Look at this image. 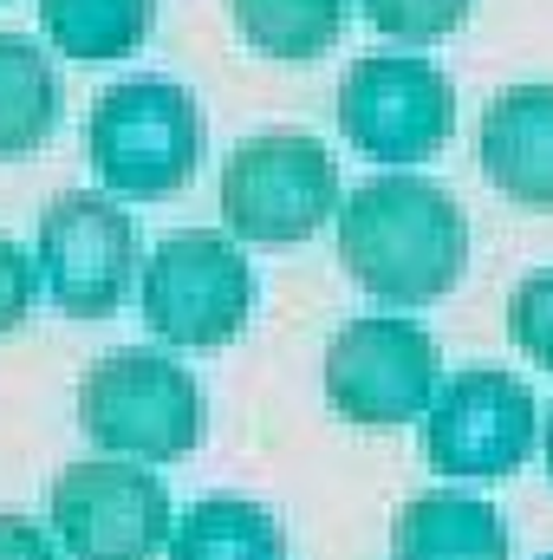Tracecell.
<instances>
[{"mask_svg": "<svg viewBox=\"0 0 553 560\" xmlns=\"http://www.w3.org/2000/svg\"><path fill=\"white\" fill-rule=\"evenodd\" d=\"M332 222H339V261L365 293L391 306H430L469 268V215L436 176L416 170L365 176Z\"/></svg>", "mask_w": 553, "mask_h": 560, "instance_id": "cell-1", "label": "cell"}, {"mask_svg": "<svg viewBox=\"0 0 553 560\" xmlns=\"http://www.w3.org/2000/svg\"><path fill=\"white\" fill-rule=\"evenodd\" d=\"M202 143H209V125H202L196 98L176 79H150V72L105 85L85 118L92 170L105 176L111 196H138V202L176 196L196 176Z\"/></svg>", "mask_w": 553, "mask_h": 560, "instance_id": "cell-2", "label": "cell"}, {"mask_svg": "<svg viewBox=\"0 0 553 560\" xmlns=\"http://www.w3.org/2000/svg\"><path fill=\"white\" fill-rule=\"evenodd\" d=\"M79 430L125 463H176L202 443L209 405L176 359L125 346L79 378Z\"/></svg>", "mask_w": 553, "mask_h": 560, "instance_id": "cell-3", "label": "cell"}, {"mask_svg": "<svg viewBox=\"0 0 553 560\" xmlns=\"http://www.w3.org/2000/svg\"><path fill=\"white\" fill-rule=\"evenodd\" d=\"M339 163L313 131H255L222 163V215L255 248H293L339 215Z\"/></svg>", "mask_w": 553, "mask_h": 560, "instance_id": "cell-4", "label": "cell"}, {"mask_svg": "<svg viewBox=\"0 0 553 560\" xmlns=\"http://www.w3.org/2000/svg\"><path fill=\"white\" fill-rule=\"evenodd\" d=\"M255 313V268L222 229H169L143 261V319L163 346L215 352Z\"/></svg>", "mask_w": 553, "mask_h": 560, "instance_id": "cell-5", "label": "cell"}, {"mask_svg": "<svg viewBox=\"0 0 553 560\" xmlns=\"http://www.w3.org/2000/svg\"><path fill=\"white\" fill-rule=\"evenodd\" d=\"M436 378H443L436 339L398 313H365L339 326L326 346V398L339 418L365 430H398L423 418L436 405Z\"/></svg>", "mask_w": 553, "mask_h": 560, "instance_id": "cell-6", "label": "cell"}, {"mask_svg": "<svg viewBox=\"0 0 553 560\" xmlns=\"http://www.w3.org/2000/svg\"><path fill=\"white\" fill-rule=\"evenodd\" d=\"M39 287L59 313L72 319H111L138 280V229L111 196L66 189L39 215Z\"/></svg>", "mask_w": 553, "mask_h": 560, "instance_id": "cell-7", "label": "cell"}, {"mask_svg": "<svg viewBox=\"0 0 553 560\" xmlns=\"http://www.w3.org/2000/svg\"><path fill=\"white\" fill-rule=\"evenodd\" d=\"M52 528L66 560H156L176 535V515L169 489L143 463L92 456L52 476Z\"/></svg>", "mask_w": 553, "mask_h": 560, "instance_id": "cell-8", "label": "cell"}, {"mask_svg": "<svg viewBox=\"0 0 553 560\" xmlns=\"http://www.w3.org/2000/svg\"><path fill=\"white\" fill-rule=\"evenodd\" d=\"M534 430H541V411H534V392L502 372V365H469L456 372L430 418H423V456L436 476H469V482H495V476H515L534 450Z\"/></svg>", "mask_w": 553, "mask_h": 560, "instance_id": "cell-9", "label": "cell"}, {"mask_svg": "<svg viewBox=\"0 0 553 560\" xmlns=\"http://www.w3.org/2000/svg\"><path fill=\"white\" fill-rule=\"evenodd\" d=\"M456 125L449 79L411 52H358L339 79V131L378 163H423Z\"/></svg>", "mask_w": 553, "mask_h": 560, "instance_id": "cell-10", "label": "cell"}, {"mask_svg": "<svg viewBox=\"0 0 553 560\" xmlns=\"http://www.w3.org/2000/svg\"><path fill=\"white\" fill-rule=\"evenodd\" d=\"M482 170L508 202L528 209H553V79H528V85H502L482 112Z\"/></svg>", "mask_w": 553, "mask_h": 560, "instance_id": "cell-11", "label": "cell"}, {"mask_svg": "<svg viewBox=\"0 0 553 560\" xmlns=\"http://www.w3.org/2000/svg\"><path fill=\"white\" fill-rule=\"evenodd\" d=\"M508 522L462 489H423L391 522V560H508Z\"/></svg>", "mask_w": 553, "mask_h": 560, "instance_id": "cell-12", "label": "cell"}, {"mask_svg": "<svg viewBox=\"0 0 553 560\" xmlns=\"http://www.w3.org/2000/svg\"><path fill=\"white\" fill-rule=\"evenodd\" d=\"M59 125V79L39 39L0 26V156H26Z\"/></svg>", "mask_w": 553, "mask_h": 560, "instance_id": "cell-13", "label": "cell"}, {"mask_svg": "<svg viewBox=\"0 0 553 560\" xmlns=\"http://www.w3.org/2000/svg\"><path fill=\"white\" fill-rule=\"evenodd\" d=\"M169 560H286V535L248 495H202L176 522Z\"/></svg>", "mask_w": 553, "mask_h": 560, "instance_id": "cell-14", "label": "cell"}, {"mask_svg": "<svg viewBox=\"0 0 553 560\" xmlns=\"http://www.w3.org/2000/svg\"><path fill=\"white\" fill-rule=\"evenodd\" d=\"M39 26L66 59H125L156 26V0H39Z\"/></svg>", "mask_w": 553, "mask_h": 560, "instance_id": "cell-15", "label": "cell"}, {"mask_svg": "<svg viewBox=\"0 0 553 560\" xmlns=\"http://www.w3.org/2000/svg\"><path fill=\"white\" fill-rule=\"evenodd\" d=\"M235 26L268 59H299L306 66L339 39L345 0H235Z\"/></svg>", "mask_w": 553, "mask_h": 560, "instance_id": "cell-16", "label": "cell"}, {"mask_svg": "<svg viewBox=\"0 0 553 560\" xmlns=\"http://www.w3.org/2000/svg\"><path fill=\"white\" fill-rule=\"evenodd\" d=\"M365 20L404 46H430V39H449L462 20H469V0H358Z\"/></svg>", "mask_w": 553, "mask_h": 560, "instance_id": "cell-17", "label": "cell"}, {"mask_svg": "<svg viewBox=\"0 0 553 560\" xmlns=\"http://www.w3.org/2000/svg\"><path fill=\"white\" fill-rule=\"evenodd\" d=\"M508 326H515V346L553 372V268L548 275H528L515 287V300H508Z\"/></svg>", "mask_w": 553, "mask_h": 560, "instance_id": "cell-18", "label": "cell"}, {"mask_svg": "<svg viewBox=\"0 0 553 560\" xmlns=\"http://www.w3.org/2000/svg\"><path fill=\"white\" fill-rule=\"evenodd\" d=\"M33 287H39V261L13 235H0V332H13L33 313Z\"/></svg>", "mask_w": 553, "mask_h": 560, "instance_id": "cell-19", "label": "cell"}, {"mask_svg": "<svg viewBox=\"0 0 553 560\" xmlns=\"http://www.w3.org/2000/svg\"><path fill=\"white\" fill-rule=\"evenodd\" d=\"M0 560H66L52 548V535L26 515H0Z\"/></svg>", "mask_w": 553, "mask_h": 560, "instance_id": "cell-20", "label": "cell"}, {"mask_svg": "<svg viewBox=\"0 0 553 560\" xmlns=\"http://www.w3.org/2000/svg\"><path fill=\"white\" fill-rule=\"evenodd\" d=\"M548 476H553V418H548Z\"/></svg>", "mask_w": 553, "mask_h": 560, "instance_id": "cell-21", "label": "cell"}, {"mask_svg": "<svg viewBox=\"0 0 553 560\" xmlns=\"http://www.w3.org/2000/svg\"><path fill=\"white\" fill-rule=\"evenodd\" d=\"M548 560H553V555H548Z\"/></svg>", "mask_w": 553, "mask_h": 560, "instance_id": "cell-22", "label": "cell"}]
</instances>
